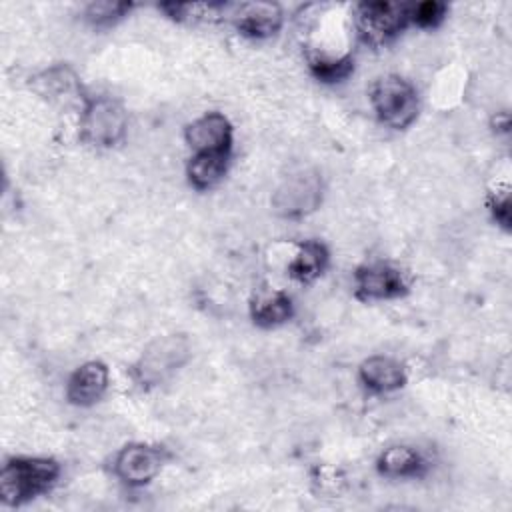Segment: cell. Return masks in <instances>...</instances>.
<instances>
[{"label": "cell", "mask_w": 512, "mask_h": 512, "mask_svg": "<svg viewBox=\"0 0 512 512\" xmlns=\"http://www.w3.org/2000/svg\"><path fill=\"white\" fill-rule=\"evenodd\" d=\"M376 470L384 478L404 480L420 478L428 470V460L424 454L408 444H394L384 448L376 458Z\"/></svg>", "instance_id": "4fadbf2b"}, {"label": "cell", "mask_w": 512, "mask_h": 512, "mask_svg": "<svg viewBox=\"0 0 512 512\" xmlns=\"http://www.w3.org/2000/svg\"><path fill=\"white\" fill-rule=\"evenodd\" d=\"M294 316L292 298L274 288H262L250 300V318L260 328H276Z\"/></svg>", "instance_id": "9a60e30c"}, {"label": "cell", "mask_w": 512, "mask_h": 512, "mask_svg": "<svg viewBox=\"0 0 512 512\" xmlns=\"http://www.w3.org/2000/svg\"><path fill=\"white\" fill-rule=\"evenodd\" d=\"M322 178L314 170L290 174L272 194V206L282 218H304L322 202Z\"/></svg>", "instance_id": "52a82bcc"}, {"label": "cell", "mask_w": 512, "mask_h": 512, "mask_svg": "<svg viewBox=\"0 0 512 512\" xmlns=\"http://www.w3.org/2000/svg\"><path fill=\"white\" fill-rule=\"evenodd\" d=\"M358 380L372 394H390L404 388L408 374L400 360L386 354H374L360 362Z\"/></svg>", "instance_id": "7c38bea8"}, {"label": "cell", "mask_w": 512, "mask_h": 512, "mask_svg": "<svg viewBox=\"0 0 512 512\" xmlns=\"http://www.w3.org/2000/svg\"><path fill=\"white\" fill-rule=\"evenodd\" d=\"M166 460L168 452L164 448L146 442H130L116 452L112 472L128 488H140L160 474Z\"/></svg>", "instance_id": "ba28073f"}, {"label": "cell", "mask_w": 512, "mask_h": 512, "mask_svg": "<svg viewBox=\"0 0 512 512\" xmlns=\"http://www.w3.org/2000/svg\"><path fill=\"white\" fill-rule=\"evenodd\" d=\"M110 384V370L100 360H88L80 364L66 380V400L72 406L88 408L102 400Z\"/></svg>", "instance_id": "30bf717a"}, {"label": "cell", "mask_w": 512, "mask_h": 512, "mask_svg": "<svg viewBox=\"0 0 512 512\" xmlns=\"http://www.w3.org/2000/svg\"><path fill=\"white\" fill-rule=\"evenodd\" d=\"M368 96L376 118L392 130H404L418 118V90L410 80L398 74L380 76L370 86Z\"/></svg>", "instance_id": "3957f363"}, {"label": "cell", "mask_w": 512, "mask_h": 512, "mask_svg": "<svg viewBox=\"0 0 512 512\" xmlns=\"http://www.w3.org/2000/svg\"><path fill=\"white\" fill-rule=\"evenodd\" d=\"M448 14V4L446 2H436V0H424L418 4H410V24L430 30L436 28L444 22Z\"/></svg>", "instance_id": "ffe728a7"}, {"label": "cell", "mask_w": 512, "mask_h": 512, "mask_svg": "<svg viewBox=\"0 0 512 512\" xmlns=\"http://www.w3.org/2000/svg\"><path fill=\"white\" fill-rule=\"evenodd\" d=\"M232 20L236 30L254 40H264L274 36L284 22V12L274 2H250L232 6Z\"/></svg>", "instance_id": "8fae6325"}, {"label": "cell", "mask_w": 512, "mask_h": 512, "mask_svg": "<svg viewBox=\"0 0 512 512\" xmlns=\"http://www.w3.org/2000/svg\"><path fill=\"white\" fill-rule=\"evenodd\" d=\"M354 296L362 302H384L396 300L408 294V274L386 260H374L354 270Z\"/></svg>", "instance_id": "8992f818"}, {"label": "cell", "mask_w": 512, "mask_h": 512, "mask_svg": "<svg viewBox=\"0 0 512 512\" xmlns=\"http://www.w3.org/2000/svg\"><path fill=\"white\" fill-rule=\"evenodd\" d=\"M308 68L312 76L324 84H334L344 78H348L354 70V56L350 52L346 54H330V52H308L306 54Z\"/></svg>", "instance_id": "ac0fdd59"}, {"label": "cell", "mask_w": 512, "mask_h": 512, "mask_svg": "<svg viewBox=\"0 0 512 512\" xmlns=\"http://www.w3.org/2000/svg\"><path fill=\"white\" fill-rule=\"evenodd\" d=\"M132 8H134L132 2H116V0L90 2L84 8V20L94 28H110L122 18H126L132 12Z\"/></svg>", "instance_id": "d6986e66"}, {"label": "cell", "mask_w": 512, "mask_h": 512, "mask_svg": "<svg viewBox=\"0 0 512 512\" xmlns=\"http://www.w3.org/2000/svg\"><path fill=\"white\" fill-rule=\"evenodd\" d=\"M60 464L48 456H12L0 470V498L8 506H22L46 494L60 478Z\"/></svg>", "instance_id": "6da1fadb"}, {"label": "cell", "mask_w": 512, "mask_h": 512, "mask_svg": "<svg viewBox=\"0 0 512 512\" xmlns=\"http://www.w3.org/2000/svg\"><path fill=\"white\" fill-rule=\"evenodd\" d=\"M232 154H192L186 164V176L192 188L210 190L228 172Z\"/></svg>", "instance_id": "e0dca14e"}, {"label": "cell", "mask_w": 512, "mask_h": 512, "mask_svg": "<svg viewBox=\"0 0 512 512\" xmlns=\"http://www.w3.org/2000/svg\"><path fill=\"white\" fill-rule=\"evenodd\" d=\"M32 86L40 96H46L48 100H64L72 96L84 98L80 80L68 66H52L42 70L32 78Z\"/></svg>", "instance_id": "2e32d148"}, {"label": "cell", "mask_w": 512, "mask_h": 512, "mask_svg": "<svg viewBox=\"0 0 512 512\" xmlns=\"http://www.w3.org/2000/svg\"><path fill=\"white\" fill-rule=\"evenodd\" d=\"M80 140L94 148H112L128 132V112L112 96H86L80 104Z\"/></svg>", "instance_id": "7a4b0ae2"}, {"label": "cell", "mask_w": 512, "mask_h": 512, "mask_svg": "<svg viewBox=\"0 0 512 512\" xmlns=\"http://www.w3.org/2000/svg\"><path fill=\"white\" fill-rule=\"evenodd\" d=\"M192 154H232L234 130L222 112H206L184 130Z\"/></svg>", "instance_id": "9c48e42d"}, {"label": "cell", "mask_w": 512, "mask_h": 512, "mask_svg": "<svg viewBox=\"0 0 512 512\" xmlns=\"http://www.w3.org/2000/svg\"><path fill=\"white\" fill-rule=\"evenodd\" d=\"M330 264L328 246L320 240L308 238L298 242L294 256L288 260V276L300 284L318 280Z\"/></svg>", "instance_id": "5bb4252c"}, {"label": "cell", "mask_w": 512, "mask_h": 512, "mask_svg": "<svg viewBox=\"0 0 512 512\" xmlns=\"http://www.w3.org/2000/svg\"><path fill=\"white\" fill-rule=\"evenodd\" d=\"M410 24V4L400 2H360L354 6V26L358 36L370 46L392 42Z\"/></svg>", "instance_id": "5b68a950"}, {"label": "cell", "mask_w": 512, "mask_h": 512, "mask_svg": "<svg viewBox=\"0 0 512 512\" xmlns=\"http://www.w3.org/2000/svg\"><path fill=\"white\" fill-rule=\"evenodd\" d=\"M490 212H492V218L502 226V228H510V196L508 192L504 194H496L492 200H490Z\"/></svg>", "instance_id": "44dd1931"}, {"label": "cell", "mask_w": 512, "mask_h": 512, "mask_svg": "<svg viewBox=\"0 0 512 512\" xmlns=\"http://www.w3.org/2000/svg\"><path fill=\"white\" fill-rule=\"evenodd\" d=\"M190 354L192 348L184 334L158 336L132 366V376L142 388L158 386L174 376L190 360Z\"/></svg>", "instance_id": "277c9868"}]
</instances>
